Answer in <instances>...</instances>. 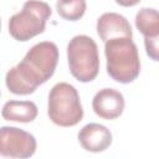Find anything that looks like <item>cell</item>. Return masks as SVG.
Listing matches in <instances>:
<instances>
[{"label": "cell", "mask_w": 159, "mask_h": 159, "mask_svg": "<svg viewBox=\"0 0 159 159\" xmlns=\"http://www.w3.org/2000/svg\"><path fill=\"white\" fill-rule=\"evenodd\" d=\"M58 62V48L51 41L34 45L21 62L9 70L5 83L14 94H30L47 82L55 73Z\"/></svg>", "instance_id": "cell-1"}, {"label": "cell", "mask_w": 159, "mask_h": 159, "mask_svg": "<svg viewBox=\"0 0 159 159\" xmlns=\"http://www.w3.org/2000/svg\"><path fill=\"white\" fill-rule=\"evenodd\" d=\"M108 75L119 83L133 82L140 72V60L137 45L129 37H114L106 42Z\"/></svg>", "instance_id": "cell-2"}, {"label": "cell", "mask_w": 159, "mask_h": 159, "mask_svg": "<svg viewBox=\"0 0 159 159\" xmlns=\"http://www.w3.org/2000/svg\"><path fill=\"white\" fill-rule=\"evenodd\" d=\"M47 114L60 127H72L83 118V108L77 89L67 83H56L48 94Z\"/></svg>", "instance_id": "cell-3"}, {"label": "cell", "mask_w": 159, "mask_h": 159, "mask_svg": "<svg viewBox=\"0 0 159 159\" xmlns=\"http://www.w3.org/2000/svg\"><path fill=\"white\" fill-rule=\"evenodd\" d=\"M67 60L71 75L80 82H91L99 72L98 47L87 35H77L70 40Z\"/></svg>", "instance_id": "cell-4"}, {"label": "cell", "mask_w": 159, "mask_h": 159, "mask_svg": "<svg viewBox=\"0 0 159 159\" xmlns=\"http://www.w3.org/2000/svg\"><path fill=\"white\" fill-rule=\"evenodd\" d=\"M51 14L52 10L47 2L27 0L22 10L10 17L9 32L17 41H29L45 31L47 19Z\"/></svg>", "instance_id": "cell-5"}, {"label": "cell", "mask_w": 159, "mask_h": 159, "mask_svg": "<svg viewBox=\"0 0 159 159\" xmlns=\"http://www.w3.org/2000/svg\"><path fill=\"white\" fill-rule=\"evenodd\" d=\"M36 139L16 127H1L0 154L7 158H30L36 152Z\"/></svg>", "instance_id": "cell-6"}, {"label": "cell", "mask_w": 159, "mask_h": 159, "mask_svg": "<svg viewBox=\"0 0 159 159\" xmlns=\"http://www.w3.org/2000/svg\"><path fill=\"white\" fill-rule=\"evenodd\" d=\"M124 97L123 94L113 88L99 89L92 101V108L94 113L107 120L118 118L124 111Z\"/></svg>", "instance_id": "cell-7"}, {"label": "cell", "mask_w": 159, "mask_h": 159, "mask_svg": "<svg viewBox=\"0 0 159 159\" xmlns=\"http://www.w3.org/2000/svg\"><path fill=\"white\" fill-rule=\"evenodd\" d=\"M97 34L99 39L107 42L114 37H129L132 39L133 31L129 21L120 14L104 12L97 20Z\"/></svg>", "instance_id": "cell-8"}, {"label": "cell", "mask_w": 159, "mask_h": 159, "mask_svg": "<svg viewBox=\"0 0 159 159\" xmlns=\"http://www.w3.org/2000/svg\"><path fill=\"white\" fill-rule=\"evenodd\" d=\"M78 142L84 150L99 153L112 144V133L99 123H89L78 132Z\"/></svg>", "instance_id": "cell-9"}, {"label": "cell", "mask_w": 159, "mask_h": 159, "mask_svg": "<svg viewBox=\"0 0 159 159\" xmlns=\"http://www.w3.org/2000/svg\"><path fill=\"white\" fill-rule=\"evenodd\" d=\"M37 106L31 101H7L1 111V116L6 120L30 123L37 117Z\"/></svg>", "instance_id": "cell-10"}, {"label": "cell", "mask_w": 159, "mask_h": 159, "mask_svg": "<svg viewBox=\"0 0 159 159\" xmlns=\"http://www.w3.org/2000/svg\"><path fill=\"white\" fill-rule=\"evenodd\" d=\"M135 26L144 37L159 35V11L153 7H142L135 15Z\"/></svg>", "instance_id": "cell-11"}, {"label": "cell", "mask_w": 159, "mask_h": 159, "mask_svg": "<svg viewBox=\"0 0 159 159\" xmlns=\"http://www.w3.org/2000/svg\"><path fill=\"white\" fill-rule=\"evenodd\" d=\"M86 0H57L56 10L58 15L68 21L80 20L86 12Z\"/></svg>", "instance_id": "cell-12"}, {"label": "cell", "mask_w": 159, "mask_h": 159, "mask_svg": "<svg viewBox=\"0 0 159 159\" xmlns=\"http://www.w3.org/2000/svg\"><path fill=\"white\" fill-rule=\"evenodd\" d=\"M147 55L153 61H159V35L154 37H144Z\"/></svg>", "instance_id": "cell-13"}, {"label": "cell", "mask_w": 159, "mask_h": 159, "mask_svg": "<svg viewBox=\"0 0 159 159\" xmlns=\"http://www.w3.org/2000/svg\"><path fill=\"white\" fill-rule=\"evenodd\" d=\"M140 0H116L117 4L122 5V6H134L139 2Z\"/></svg>", "instance_id": "cell-14"}]
</instances>
